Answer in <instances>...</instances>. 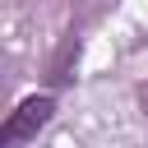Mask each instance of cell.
<instances>
[{
  "mask_svg": "<svg viewBox=\"0 0 148 148\" xmlns=\"http://www.w3.org/2000/svg\"><path fill=\"white\" fill-rule=\"evenodd\" d=\"M56 116V97L51 92H28L5 120H0V148L5 143H32Z\"/></svg>",
  "mask_w": 148,
  "mask_h": 148,
  "instance_id": "cell-1",
  "label": "cell"
},
{
  "mask_svg": "<svg viewBox=\"0 0 148 148\" xmlns=\"http://www.w3.org/2000/svg\"><path fill=\"white\" fill-rule=\"evenodd\" d=\"M79 46H83V42H79V32H69V37L60 42V56H56V65H51V83H56V88L74 79V65H79Z\"/></svg>",
  "mask_w": 148,
  "mask_h": 148,
  "instance_id": "cell-2",
  "label": "cell"
},
{
  "mask_svg": "<svg viewBox=\"0 0 148 148\" xmlns=\"http://www.w3.org/2000/svg\"><path fill=\"white\" fill-rule=\"evenodd\" d=\"M139 106H143V116H148V83L139 88Z\"/></svg>",
  "mask_w": 148,
  "mask_h": 148,
  "instance_id": "cell-3",
  "label": "cell"
}]
</instances>
